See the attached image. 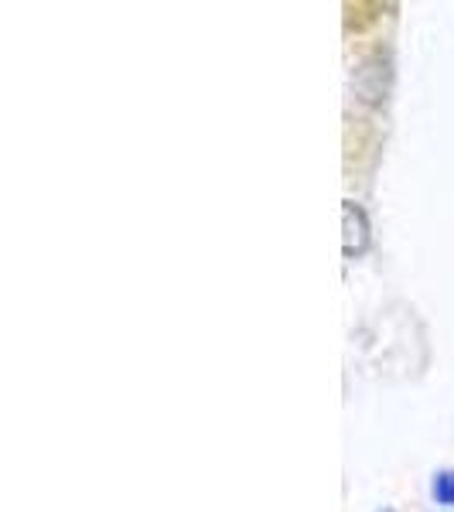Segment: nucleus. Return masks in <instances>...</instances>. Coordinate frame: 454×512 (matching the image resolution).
<instances>
[{
  "instance_id": "obj_1",
  "label": "nucleus",
  "mask_w": 454,
  "mask_h": 512,
  "mask_svg": "<svg viewBox=\"0 0 454 512\" xmlns=\"http://www.w3.org/2000/svg\"><path fill=\"white\" fill-rule=\"evenodd\" d=\"M345 256H359L369 246V222L356 202H345Z\"/></svg>"
}]
</instances>
